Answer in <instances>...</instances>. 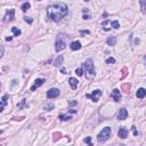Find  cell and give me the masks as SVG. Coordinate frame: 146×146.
<instances>
[{"instance_id":"cell-1","label":"cell","mask_w":146,"mask_h":146,"mask_svg":"<svg viewBox=\"0 0 146 146\" xmlns=\"http://www.w3.org/2000/svg\"><path fill=\"white\" fill-rule=\"evenodd\" d=\"M69 13V9H67V6L65 4H55L52 5L47 8V15L52 21L54 22H59L62 18H64L65 16Z\"/></svg>"},{"instance_id":"cell-2","label":"cell","mask_w":146,"mask_h":146,"mask_svg":"<svg viewBox=\"0 0 146 146\" xmlns=\"http://www.w3.org/2000/svg\"><path fill=\"white\" fill-rule=\"evenodd\" d=\"M83 70H84V73H86V78L88 80H92L95 78V66H94V63H92V60L90 58L84 62Z\"/></svg>"},{"instance_id":"cell-3","label":"cell","mask_w":146,"mask_h":146,"mask_svg":"<svg viewBox=\"0 0 146 146\" xmlns=\"http://www.w3.org/2000/svg\"><path fill=\"white\" fill-rule=\"evenodd\" d=\"M110 136H111V128L105 127L101 132L98 133V136H97V140H98L99 143H105L106 140L110 138Z\"/></svg>"},{"instance_id":"cell-4","label":"cell","mask_w":146,"mask_h":146,"mask_svg":"<svg viewBox=\"0 0 146 146\" xmlns=\"http://www.w3.org/2000/svg\"><path fill=\"white\" fill-rule=\"evenodd\" d=\"M66 46V39L63 34H58V36L56 38V42H55V49L56 52H60L63 50Z\"/></svg>"},{"instance_id":"cell-5","label":"cell","mask_w":146,"mask_h":146,"mask_svg":"<svg viewBox=\"0 0 146 146\" xmlns=\"http://www.w3.org/2000/svg\"><path fill=\"white\" fill-rule=\"evenodd\" d=\"M99 96H102V91L98 90V89H97V90H94L91 94L87 95V97H88V98H91V101L95 102V103H96V102H98Z\"/></svg>"},{"instance_id":"cell-6","label":"cell","mask_w":146,"mask_h":146,"mask_svg":"<svg viewBox=\"0 0 146 146\" xmlns=\"http://www.w3.org/2000/svg\"><path fill=\"white\" fill-rule=\"evenodd\" d=\"M58 96H59V90L56 89V88H52V89H49V90L47 91V97L48 98H50V99L56 98V97H58Z\"/></svg>"},{"instance_id":"cell-7","label":"cell","mask_w":146,"mask_h":146,"mask_svg":"<svg viewBox=\"0 0 146 146\" xmlns=\"http://www.w3.org/2000/svg\"><path fill=\"white\" fill-rule=\"evenodd\" d=\"M14 15H15V10L14 9H9V10H7L6 15H5L4 17V21L5 22H10L14 19Z\"/></svg>"},{"instance_id":"cell-8","label":"cell","mask_w":146,"mask_h":146,"mask_svg":"<svg viewBox=\"0 0 146 146\" xmlns=\"http://www.w3.org/2000/svg\"><path fill=\"white\" fill-rule=\"evenodd\" d=\"M45 82H46V80H45V79H36V80H35V82H34V84H33V86L31 87V90L34 91L35 89H38L40 86H42V84L45 83Z\"/></svg>"},{"instance_id":"cell-9","label":"cell","mask_w":146,"mask_h":146,"mask_svg":"<svg viewBox=\"0 0 146 146\" xmlns=\"http://www.w3.org/2000/svg\"><path fill=\"white\" fill-rule=\"evenodd\" d=\"M116 116H118L119 120H125V119H127V116H128V111L126 108H121Z\"/></svg>"},{"instance_id":"cell-10","label":"cell","mask_w":146,"mask_h":146,"mask_svg":"<svg viewBox=\"0 0 146 146\" xmlns=\"http://www.w3.org/2000/svg\"><path fill=\"white\" fill-rule=\"evenodd\" d=\"M118 136L121 138V139H125V138H127V136H128V130L126 128L121 127L118 131Z\"/></svg>"},{"instance_id":"cell-11","label":"cell","mask_w":146,"mask_h":146,"mask_svg":"<svg viewBox=\"0 0 146 146\" xmlns=\"http://www.w3.org/2000/svg\"><path fill=\"white\" fill-rule=\"evenodd\" d=\"M111 97L115 102L120 101V99H121V94H120V91H119V89H114V90L112 91V94H111Z\"/></svg>"},{"instance_id":"cell-12","label":"cell","mask_w":146,"mask_h":146,"mask_svg":"<svg viewBox=\"0 0 146 146\" xmlns=\"http://www.w3.org/2000/svg\"><path fill=\"white\" fill-rule=\"evenodd\" d=\"M69 82H70V86H71V88L73 89V90H77L79 81H78L75 78H70V79H69Z\"/></svg>"},{"instance_id":"cell-13","label":"cell","mask_w":146,"mask_h":146,"mask_svg":"<svg viewBox=\"0 0 146 146\" xmlns=\"http://www.w3.org/2000/svg\"><path fill=\"white\" fill-rule=\"evenodd\" d=\"M145 96H146V90L144 88H139L137 90V92H136V97L137 98H144Z\"/></svg>"},{"instance_id":"cell-14","label":"cell","mask_w":146,"mask_h":146,"mask_svg":"<svg viewBox=\"0 0 146 146\" xmlns=\"http://www.w3.org/2000/svg\"><path fill=\"white\" fill-rule=\"evenodd\" d=\"M70 48L72 50H79L81 48V43L79 41H73V42H71V45H70Z\"/></svg>"},{"instance_id":"cell-15","label":"cell","mask_w":146,"mask_h":146,"mask_svg":"<svg viewBox=\"0 0 146 146\" xmlns=\"http://www.w3.org/2000/svg\"><path fill=\"white\" fill-rule=\"evenodd\" d=\"M7 98H8L7 95H4V96H2V98H1V106H0V112L4 111L5 106L7 105Z\"/></svg>"},{"instance_id":"cell-16","label":"cell","mask_w":146,"mask_h":146,"mask_svg":"<svg viewBox=\"0 0 146 146\" xmlns=\"http://www.w3.org/2000/svg\"><path fill=\"white\" fill-rule=\"evenodd\" d=\"M63 59H64V57H63L62 55H59V56H58V57L55 59L54 65H55V66H60V65H62V63H63Z\"/></svg>"},{"instance_id":"cell-17","label":"cell","mask_w":146,"mask_h":146,"mask_svg":"<svg viewBox=\"0 0 146 146\" xmlns=\"http://www.w3.org/2000/svg\"><path fill=\"white\" fill-rule=\"evenodd\" d=\"M106 42H107V45H110V46H115L116 38H115V36H110L107 40H106Z\"/></svg>"},{"instance_id":"cell-18","label":"cell","mask_w":146,"mask_h":146,"mask_svg":"<svg viewBox=\"0 0 146 146\" xmlns=\"http://www.w3.org/2000/svg\"><path fill=\"white\" fill-rule=\"evenodd\" d=\"M140 2V9H142V13L145 14L146 13V0H139Z\"/></svg>"},{"instance_id":"cell-19","label":"cell","mask_w":146,"mask_h":146,"mask_svg":"<svg viewBox=\"0 0 146 146\" xmlns=\"http://www.w3.org/2000/svg\"><path fill=\"white\" fill-rule=\"evenodd\" d=\"M111 23H112V22H110L108 19L104 21V22H103V29H104V30H105V31H108V30H110L108 26H111Z\"/></svg>"},{"instance_id":"cell-20","label":"cell","mask_w":146,"mask_h":146,"mask_svg":"<svg viewBox=\"0 0 146 146\" xmlns=\"http://www.w3.org/2000/svg\"><path fill=\"white\" fill-rule=\"evenodd\" d=\"M23 107H28V104H26L25 99L21 101V103H18V104H17V108H18V110H21V108H23Z\"/></svg>"},{"instance_id":"cell-21","label":"cell","mask_w":146,"mask_h":146,"mask_svg":"<svg viewBox=\"0 0 146 146\" xmlns=\"http://www.w3.org/2000/svg\"><path fill=\"white\" fill-rule=\"evenodd\" d=\"M30 7H31V5L29 4V2H24V4L22 5V7H21V8H22V10H23L24 13H25V11L28 10V9L30 8Z\"/></svg>"},{"instance_id":"cell-22","label":"cell","mask_w":146,"mask_h":146,"mask_svg":"<svg viewBox=\"0 0 146 146\" xmlns=\"http://www.w3.org/2000/svg\"><path fill=\"white\" fill-rule=\"evenodd\" d=\"M11 31H13V33H14V35L15 36H18V35H21V30L17 28H11Z\"/></svg>"},{"instance_id":"cell-23","label":"cell","mask_w":146,"mask_h":146,"mask_svg":"<svg viewBox=\"0 0 146 146\" xmlns=\"http://www.w3.org/2000/svg\"><path fill=\"white\" fill-rule=\"evenodd\" d=\"M122 90L126 91V92H129V90H130V84L129 83H123L122 84Z\"/></svg>"},{"instance_id":"cell-24","label":"cell","mask_w":146,"mask_h":146,"mask_svg":"<svg viewBox=\"0 0 146 146\" xmlns=\"http://www.w3.org/2000/svg\"><path fill=\"white\" fill-rule=\"evenodd\" d=\"M70 119H71V115H66V114H65V115H59V120H62V121H67V120H70Z\"/></svg>"},{"instance_id":"cell-25","label":"cell","mask_w":146,"mask_h":146,"mask_svg":"<svg viewBox=\"0 0 146 146\" xmlns=\"http://www.w3.org/2000/svg\"><path fill=\"white\" fill-rule=\"evenodd\" d=\"M111 26L113 29H119V26H120V24H119V21H113L111 23Z\"/></svg>"},{"instance_id":"cell-26","label":"cell","mask_w":146,"mask_h":146,"mask_svg":"<svg viewBox=\"0 0 146 146\" xmlns=\"http://www.w3.org/2000/svg\"><path fill=\"white\" fill-rule=\"evenodd\" d=\"M75 73H77V74L79 75V77H81V75L84 73V70H82V67H79V69L75 70Z\"/></svg>"},{"instance_id":"cell-27","label":"cell","mask_w":146,"mask_h":146,"mask_svg":"<svg viewBox=\"0 0 146 146\" xmlns=\"http://www.w3.org/2000/svg\"><path fill=\"white\" fill-rule=\"evenodd\" d=\"M127 73H128V69H127V67H123V69H122V77H121V79H125V78L127 77Z\"/></svg>"},{"instance_id":"cell-28","label":"cell","mask_w":146,"mask_h":146,"mask_svg":"<svg viewBox=\"0 0 146 146\" xmlns=\"http://www.w3.org/2000/svg\"><path fill=\"white\" fill-rule=\"evenodd\" d=\"M60 136H62V133H60V132H55L54 133V142H56V140L59 139Z\"/></svg>"},{"instance_id":"cell-29","label":"cell","mask_w":146,"mask_h":146,"mask_svg":"<svg viewBox=\"0 0 146 146\" xmlns=\"http://www.w3.org/2000/svg\"><path fill=\"white\" fill-rule=\"evenodd\" d=\"M84 143L91 146V145H92V140H91V138H90V137H87V138H84Z\"/></svg>"},{"instance_id":"cell-30","label":"cell","mask_w":146,"mask_h":146,"mask_svg":"<svg viewBox=\"0 0 146 146\" xmlns=\"http://www.w3.org/2000/svg\"><path fill=\"white\" fill-rule=\"evenodd\" d=\"M106 63H107V64H110V63H111V64H113V63H115V59H114L113 57H108L107 59H106Z\"/></svg>"},{"instance_id":"cell-31","label":"cell","mask_w":146,"mask_h":146,"mask_svg":"<svg viewBox=\"0 0 146 146\" xmlns=\"http://www.w3.org/2000/svg\"><path fill=\"white\" fill-rule=\"evenodd\" d=\"M24 21L26 22V23H29V24H31L33 22V19L31 18V17H28V16H25V17H24Z\"/></svg>"},{"instance_id":"cell-32","label":"cell","mask_w":146,"mask_h":146,"mask_svg":"<svg viewBox=\"0 0 146 146\" xmlns=\"http://www.w3.org/2000/svg\"><path fill=\"white\" fill-rule=\"evenodd\" d=\"M53 107H54V105H53V104H49V105H46L45 106V110H46V111H50Z\"/></svg>"},{"instance_id":"cell-33","label":"cell","mask_w":146,"mask_h":146,"mask_svg":"<svg viewBox=\"0 0 146 146\" xmlns=\"http://www.w3.org/2000/svg\"><path fill=\"white\" fill-rule=\"evenodd\" d=\"M89 33H90V31H80V34L81 35H84V34H89Z\"/></svg>"},{"instance_id":"cell-34","label":"cell","mask_w":146,"mask_h":146,"mask_svg":"<svg viewBox=\"0 0 146 146\" xmlns=\"http://www.w3.org/2000/svg\"><path fill=\"white\" fill-rule=\"evenodd\" d=\"M69 104H70V106H72V105H77V102H74V101H70L69 102Z\"/></svg>"},{"instance_id":"cell-35","label":"cell","mask_w":146,"mask_h":146,"mask_svg":"<svg viewBox=\"0 0 146 146\" xmlns=\"http://www.w3.org/2000/svg\"><path fill=\"white\" fill-rule=\"evenodd\" d=\"M82 18H83V19H89V18H90V16H89V15H83V17H82Z\"/></svg>"},{"instance_id":"cell-36","label":"cell","mask_w":146,"mask_h":146,"mask_svg":"<svg viewBox=\"0 0 146 146\" xmlns=\"http://www.w3.org/2000/svg\"><path fill=\"white\" fill-rule=\"evenodd\" d=\"M11 39H13L11 36H8V38H6V41H11Z\"/></svg>"},{"instance_id":"cell-37","label":"cell","mask_w":146,"mask_h":146,"mask_svg":"<svg viewBox=\"0 0 146 146\" xmlns=\"http://www.w3.org/2000/svg\"><path fill=\"white\" fill-rule=\"evenodd\" d=\"M75 112H77V111H75V110H70V111H69V113H75Z\"/></svg>"},{"instance_id":"cell-38","label":"cell","mask_w":146,"mask_h":146,"mask_svg":"<svg viewBox=\"0 0 146 146\" xmlns=\"http://www.w3.org/2000/svg\"><path fill=\"white\" fill-rule=\"evenodd\" d=\"M82 11H83V13H87V11H88V9H87V8H83V9H82Z\"/></svg>"},{"instance_id":"cell-39","label":"cell","mask_w":146,"mask_h":146,"mask_svg":"<svg viewBox=\"0 0 146 146\" xmlns=\"http://www.w3.org/2000/svg\"><path fill=\"white\" fill-rule=\"evenodd\" d=\"M62 73H64V74H65V73H66V70H65V69H62Z\"/></svg>"},{"instance_id":"cell-40","label":"cell","mask_w":146,"mask_h":146,"mask_svg":"<svg viewBox=\"0 0 146 146\" xmlns=\"http://www.w3.org/2000/svg\"><path fill=\"white\" fill-rule=\"evenodd\" d=\"M145 62H146V56H145Z\"/></svg>"},{"instance_id":"cell-41","label":"cell","mask_w":146,"mask_h":146,"mask_svg":"<svg viewBox=\"0 0 146 146\" xmlns=\"http://www.w3.org/2000/svg\"><path fill=\"white\" fill-rule=\"evenodd\" d=\"M84 1H89V0H84Z\"/></svg>"}]
</instances>
